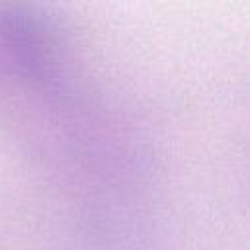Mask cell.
I'll return each mask as SVG.
<instances>
[]
</instances>
